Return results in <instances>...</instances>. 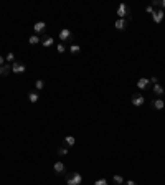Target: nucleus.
Masks as SVG:
<instances>
[{
    "mask_svg": "<svg viewBox=\"0 0 165 185\" xmlns=\"http://www.w3.org/2000/svg\"><path fill=\"white\" fill-rule=\"evenodd\" d=\"M58 154H60V156H66V154H68V149H66V147H60V149H58Z\"/></svg>",
    "mask_w": 165,
    "mask_h": 185,
    "instance_id": "21",
    "label": "nucleus"
},
{
    "mask_svg": "<svg viewBox=\"0 0 165 185\" xmlns=\"http://www.w3.org/2000/svg\"><path fill=\"white\" fill-rule=\"evenodd\" d=\"M65 144H66V147H73L74 144H76V139H74L73 136H66V137H65Z\"/></svg>",
    "mask_w": 165,
    "mask_h": 185,
    "instance_id": "12",
    "label": "nucleus"
},
{
    "mask_svg": "<svg viewBox=\"0 0 165 185\" xmlns=\"http://www.w3.org/2000/svg\"><path fill=\"white\" fill-rule=\"evenodd\" d=\"M126 185H136V182H132V180H127V182H126Z\"/></svg>",
    "mask_w": 165,
    "mask_h": 185,
    "instance_id": "29",
    "label": "nucleus"
},
{
    "mask_svg": "<svg viewBox=\"0 0 165 185\" xmlns=\"http://www.w3.org/2000/svg\"><path fill=\"white\" fill-rule=\"evenodd\" d=\"M94 185H107V180L106 179H99V180L94 182Z\"/></svg>",
    "mask_w": 165,
    "mask_h": 185,
    "instance_id": "22",
    "label": "nucleus"
},
{
    "mask_svg": "<svg viewBox=\"0 0 165 185\" xmlns=\"http://www.w3.org/2000/svg\"><path fill=\"white\" fill-rule=\"evenodd\" d=\"M12 71V65H8V63H5L4 66H0V75H4V76H7L8 73Z\"/></svg>",
    "mask_w": 165,
    "mask_h": 185,
    "instance_id": "11",
    "label": "nucleus"
},
{
    "mask_svg": "<svg viewBox=\"0 0 165 185\" xmlns=\"http://www.w3.org/2000/svg\"><path fill=\"white\" fill-rule=\"evenodd\" d=\"M157 81H159V78H157V76H152V78H150V83L157 84Z\"/></svg>",
    "mask_w": 165,
    "mask_h": 185,
    "instance_id": "26",
    "label": "nucleus"
},
{
    "mask_svg": "<svg viewBox=\"0 0 165 185\" xmlns=\"http://www.w3.org/2000/svg\"><path fill=\"white\" fill-rule=\"evenodd\" d=\"M145 12H147V13H150V15H154V12H155V10H154V7H152V5H147V7H145Z\"/></svg>",
    "mask_w": 165,
    "mask_h": 185,
    "instance_id": "23",
    "label": "nucleus"
},
{
    "mask_svg": "<svg viewBox=\"0 0 165 185\" xmlns=\"http://www.w3.org/2000/svg\"><path fill=\"white\" fill-rule=\"evenodd\" d=\"M66 182H68V185H81L82 182V175L78 172H73L68 179H66Z\"/></svg>",
    "mask_w": 165,
    "mask_h": 185,
    "instance_id": "1",
    "label": "nucleus"
},
{
    "mask_svg": "<svg viewBox=\"0 0 165 185\" xmlns=\"http://www.w3.org/2000/svg\"><path fill=\"white\" fill-rule=\"evenodd\" d=\"M144 103H145V98L142 96V94H134V96H132V104L134 106L139 108V106H142Z\"/></svg>",
    "mask_w": 165,
    "mask_h": 185,
    "instance_id": "4",
    "label": "nucleus"
},
{
    "mask_svg": "<svg viewBox=\"0 0 165 185\" xmlns=\"http://www.w3.org/2000/svg\"><path fill=\"white\" fill-rule=\"evenodd\" d=\"M70 38H71V32L68 28H63L61 32H60V40H61V42H68Z\"/></svg>",
    "mask_w": 165,
    "mask_h": 185,
    "instance_id": "6",
    "label": "nucleus"
},
{
    "mask_svg": "<svg viewBox=\"0 0 165 185\" xmlns=\"http://www.w3.org/2000/svg\"><path fill=\"white\" fill-rule=\"evenodd\" d=\"M154 92H155L157 96H162V94H164V88H162L160 84H155V86H154Z\"/></svg>",
    "mask_w": 165,
    "mask_h": 185,
    "instance_id": "16",
    "label": "nucleus"
},
{
    "mask_svg": "<svg viewBox=\"0 0 165 185\" xmlns=\"http://www.w3.org/2000/svg\"><path fill=\"white\" fill-rule=\"evenodd\" d=\"M56 50H58V53H65V51H66V46L63 45V43H60V45L56 46Z\"/></svg>",
    "mask_w": 165,
    "mask_h": 185,
    "instance_id": "20",
    "label": "nucleus"
},
{
    "mask_svg": "<svg viewBox=\"0 0 165 185\" xmlns=\"http://www.w3.org/2000/svg\"><path fill=\"white\" fill-rule=\"evenodd\" d=\"M116 28H117V30H126V28H127V20L119 18V20L116 22Z\"/></svg>",
    "mask_w": 165,
    "mask_h": 185,
    "instance_id": "9",
    "label": "nucleus"
},
{
    "mask_svg": "<svg viewBox=\"0 0 165 185\" xmlns=\"http://www.w3.org/2000/svg\"><path fill=\"white\" fill-rule=\"evenodd\" d=\"M28 101L30 103H37L38 101V94H37V92H28Z\"/></svg>",
    "mask_w": 165,
    "mask_h": 185,
    "instance_id": "18",
    "label": "nucleus"
},
{
    "mask_svg": "<svg viewBox=\"0 0 165 185\" xmlns=\"http://www.w3.org/2000/svg\"><path fill=\"white\" fill-rule=\"evenodd\" d=\"M164 17H165L164 10H157V12H154V15H152V18H154L155 23H160V22L164 20Z\"/></svg>",
    "mask_w": 165,
    "mask_h": 185,
    "instance_id": "5",
    "label": "nucleus"
},
{
    "mask_svg": "<svg viewBox=\"0 0 165 185\" xmlns=\"http://www.w3.org/2000/svg\"><path fill=\"white\" fill-rule=\"evenodd\" d=\"M154 5H160V0H154V2H152V7H154Z\"/></svg>",
    "mask_w": 165,
    "mask_h": 185,
    "instance_id": "28",
    "label": "nucleus"
},
{
    "mask_svg": "<svg viewBox=\"0 0 165 185\" xmlns=\"http://www.w3.org/2000/svg\"><path fill=\"white\" fill-rule=\"evenodd\" d=\"M43 88H45V83H43L41 80H38L37 81V89H43Z\"/></svg>",
    "mask_w": 165,
    "mask_h": 185,
    "instance_id": "24",
    "label": "nucleus"
},
{
    "mask_svg": "<svg viewBox=\"0 0 165 185\" xmlns=\"http://www.w3.org/2000/svg\"><path fill=\"white\" fill-rule=\"evenodd\" d=\"M53 170L56 174H63V172H65V164H63V162H55Z\"/></svg>",
    "mask_w": 165,
    "mask_h": 185,
    "instance_id": "10",
    "label": "nucleus"
},
{
    "mask_svg": "<svg viewBox=\"0 0 165 185\" xmlns=\"http://www.w3.org/2000/svg\"><path fill=\"white\" fill-rule=\"evenodd\" d=\"M28 42H30V45H37V43H40L41 40L37 37V35H32V37L28 38Z\"/></svg>",
    "mask_w": 165,
    "mask_h": 185,
    "instance_id": "17",
    "label": "nucleus"
},
{
    "mask_svg": "<svg viewBox=\"0 0 165 185\" xmlns=\"http://www.w3.org/2000/svg\"><path fill=\"white\" fill-rule=\"evenodd\" d=\"M114 182L121 185V184H124L126 180H124V177H121V175H114Z\"/></svg>",
    "mask_w": 165,
    "mask_h": 185,
    "instance_id": "19",
    "label": "nucleus"
},
{
    "mask_svg": "<svg viewBox=\"0 0 165 185\" xmlns=\"http://www.w3.org/2000/svg\"><path fill=\"white\" fill-rule=\"evenodd\" d=\"M160 7H162V9H165V0H162V2H160Z\"/></svg>",
    "mask_w": 165,
    "mask_h": 185,
    "instance_id": "30",
    "label": "nucleus"
},
{
    "mask_svg": "<svg viewBox=\"0 0 165 185\" xmlns=\"http://www.w3.org/2000/svg\"><path fill=\"white\" fill-rule=\"evenodd\" d=\"M25 70H27V66H25L23 63H20V61H13L12 63V71L13 73H23Z\"/></svg>",
    "mask_w": 165,
    "mask_h": 185,
    "instance_id": "3",
    "label": "nucleus"
},
{
    "mask_svg": "<svg viewBox=\"0 0 165 185\" xmlns=\"http://www.w3.org/2000/svg\"><path fill=\"white\" fill-rule=\"evenodd\" d=\"M4 65H5V58L4 56H0V66H4Z\"/></svg>",
    "mask_w": 165,
    "mask_h": 185,
    "instance_id": "27",
    "label": "nucleus"
},
{
    "mask_svg": "<svg viewBox=\"0 0 165 185\" xmlns=\"http://www.w3.org/2000/svg\"><path fill=\"white\" fill-rule=\"evenodd\" d=\"M7 61H13V53H7Z\"/></svg>",
    "mask_w": 165,
    "mask_h": 185,
    "instance_id": "25",
    "label": "nucleus"
},
{
    "mask_svg": "<svg viewBox=\"0 0 165 185\" xmlns=\"http://www.w3.org/2000/svg\"><path fill=\"white\" fill-rule=\"evenodd\" d=\"M79 51H81V46H79V45H71L70 46V53H71V55H78Z\"/></svg>",
    "mask_w": 165,
    "mask_h": 185,
    "instance_id": "14",
    "label": "nucleus"
},
{
    "mask_svg": "<svg viewBox=\"0 0 165 185\" xmlns=\"http://www.w3.org/2000/svg\"><path fill=\"white\" fill-rule=\"evenodd\" d=\"M117 15H119V18L129 17V15H131V10H129V7L126 4H121L119 9H117Z\"/></svg>",
    "mask_w": 165,
    "mask_h": 185,
    "instance_id": "2",
    "label": "nucleus"
},
{
    "mask_svg": "<svg viewBox=\"0 0 165 185\" xmlns=\"http://www.w3.org/2000/svg\"><path fill=\"white\" fill-rule=\"evenodd\" d=\"M41 43H43V46H46V48H48V46H51L55 43V40L51 37H46L45 40H41Z\"/></svg>",
    "mask_w": 165,
    "mask_h": 185,
    "instance_id": "15",
    "label": "nucleus"
},
{
    "mask_svg": "<svg viewBox=\"0 0 165 185\" xmlns=\"http://www.w3.org/2000/svg\"><path fill=\"white\" fill-rule=\"evenodd\" d=\"M152 104H154V108H155L157 111H162V109H164V106H165L162 99H157V101H154V103H152Z\"/></svg>",
    "mask_w": 165,
    "mask_h": 185,
    "instance_id": "13",
    "label": "nucleus"
},
{
    "mask_svg": "<svg viewBox=\"0 0 165 185\" xmlns=\"http://www.w3.org/2000/svg\"><path fill=\"white\" fill-rule=\"evenodd\" d=\"M148 83H150L148 78H140V80L137 81V88H139V89H145L148 86Z\"/></svg>",
    "mask_w": 165,
    "mask_h": 185,
    "instance_id": "7",
    "label": "nucleus"
},
{
    "mask_svg": "<svg viewBox=\"0 0 165 185\" xmlns=\"http://www.w3.org/2000/svg\"><path fill=\"white\" fill-rule=\"evenodd\" d=\"M45 28H46V23H45V22H37V23H35V27H33V30H35L37 33L45 32Z\"/></svg>",
    "mask_w": 165,
    "mask_h": 185,
    "instance_id": "8",
    "label": "nucleus"
}]
</instances>
